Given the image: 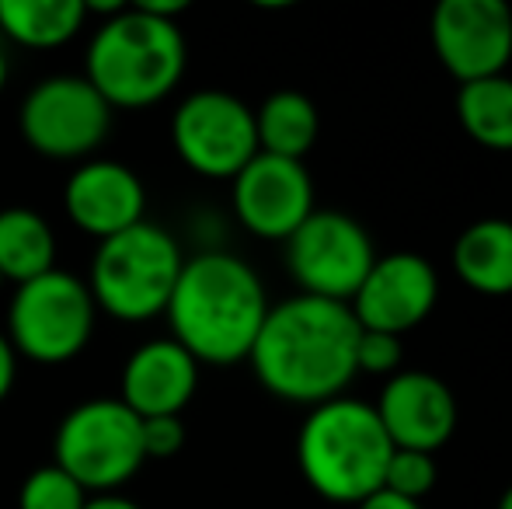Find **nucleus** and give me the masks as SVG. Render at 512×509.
<instances>
[{"instance_id":"obj_31","label":"nucleus","mask_w":512,"mask_h":509,"mask_svg":"<svg viewBox=\"0 0 512 509\" xmlns=\"http://www.w3.org/2000/svg\"><path fill=\"white\" fill-rule=\"evenodd\" d=\"M0 286H4V276H0Z\"/></svg>"},{"instance_id":"obj_12","label":"nucleus","mask_w":512,"mask_h":509,"mask_svg":"<svg viewBox=\"0 0 512 509\" xmlns=\"http://www.w3.org/2000/svg\"><path fill=\"white\" fill-rule=\"evenodd\" d=\"M230 182L237 220L255 238L286 241L314 213V182L304 161L258 150Z\"/></svg>"},{"instance_id":"obj_24","label":"nucleus","mask_w":512,"mask_h":509,"mask_svg":"<svg viewBox=\"0 0 512 509\" xmlns=\"http://www.w3.org/2000/svg\"><path fill=\"white\" fill-rule=\"evenodd\" d=\"M401 360H405V342L401 335L387 332H366L359 328L356 342V370L359 374H398Z\"/></svg>"},{"instance_id":"obj_23","label":"nucleus","mask_w":512,"mask_h":509,"mask_svg":"<svg viewBox=\"0 0 512 509\" xmlns=\"http://www.w3.org/2000/svg\"><path fill=\"white\" fill-rule=\"evenodd\" d=\"M436 454H422V450H398L394 447L391 461L384 471V489L394 492L411 503H422L432 489H436Z\"/></svg>"},{"instance_id":"obj_17","label":"nucleus","mask_w":512,"mask_h":509,"mask_svg":"<svg viewBox=\"0 0 512 509\" xmlns=\"http://www.w3.org/2000/svg\"><path fill=\"white\" fill-rule=\"evenodd\" d=\"M453 272L485 297L512 293V220H474L453 241Z\"/></svg>"},{"instance_id":"obj_18","label":"nucleus","mask_w":512,"mask_h":509,"mask_svg":"<svg viewBox=\"0 0 512 509\" xmlns=\"http://www.w3.org/2000/svg\"><path fill=\"white\" fill-rule=\"evenodd\" d=\"M56 258V234L42 213L28 206L0 210V276L4 283H28L46 276Z\"/></svg>"},{"instance_id":"obj_25","label":"nucleus","mask_w":512,"mask_h":509,"mask_svg":"<svg viewBox=\"0 0 512 509\" xmlns=\"http://www.w3.org/2000/svg\"><path fill=\"white\" fill-rule=\"evenodd\" d=\"M143 433V457L147 461H168L185 447V422L182 415H154L140 419Z\"/></svg>"},{"instance_id":"obj_1","label":"nucleus","mask_w":512,"mask_h":509,"mask_svg":"<svg viewBox=\"0 0 512 509\" xmlns=\"http://www.w3.org/2000/svg\"><path fill=\"white\" fill-rule=\"evenodd\" d=\"M356 342L359 321L349 304L297 293L269 307L248 363L272 398L314 408L342 398L359 374Z\"/></svg>"},{"instance_id":"obj_27","label":"nucleus","mask_w":512,"mask_h":509,"mask_svg":"<svg viewBox=\"0 0 512 509\" xmlns=\"http://www.w3.org/2000/svg\"><path fill=\"white\" fill-rule=\"evenodd\" d=\"M356 509H422V503H411V499H401V496H394V492L380 489V492H373V496H366Z\"/></svg>"},{"instance_id":"obj_6","label":"nucleus","mask_w":512,"mask_h":509,"mask_svg":"<svg viewBox=\"0 0 512 509\" xmlns=\"http://www.w3.org/2000/svg\"><path fill=\"white\" fill-rule=\"evenodd\" d=\"M95 318L98 307L88 283L67 269H49L46 276L14 286L4 335L18 356L60 367L88 349Z\"/></svg>"},{"instance_id":"obj_5","label":"nucleus","mask_w":512,"mask_h":509,"mask_svg":"<svg viewBox=\"0 0 512 509\" xmlns=\"http://www.w3.org/2000/svg\"><path fill=\"white\" fill-rule=\"evenodd\" d=\"M182 245L161 224L140 220L129 231L98 241L91 258L88 290L102 314L115 321H150L168 311V300L182 276Z\"/></svg>"},{"instance_id":"obj_22","label":"nucleus","mask_w":512,"mask_h":509,"mask_svg":"<svg viewBox=\"0 0 512 509\" xmlns=\"http://www.w3.org/2000/svg\"><path fill=\"white\" fill-rule=\"evenodd\" d=\"M88 492L56 464H42L21 482L18 509H84Z\"/></svg>"},{"instance_id":"obj_2","label":"nucleus","mask_w":512,"mask_h":509,"mask_svg":"<svg viewBox=\"0 0 512 509\" xmlns=\"http://www.w3.org/2000/svg\"><path fill=\"white\" fill-rule=\"evenodd\" d=\"M269 307L262 279L244 258L199 252L185 258L164 318L171 325V339L199 367H234L251 356Z\"/></svg>"},{"instance_id":"obj_13","label":"nucleus","mask_w":512,"mask_h":509,"mask_svg":"<svg viewBox=\"0 0 512 509\" xmlns=\"http://www.w3.org/2000/svg\"><path fill=\"white\" fill-rule=\"evenodd\" d=\"M439 300V276L418 252L377 255L363 286L349 300L352 318L366 332L405 335L432 314Z\"/></svg>"},{"instance_id":"obj_10","label":"nucleus","mask_w":512,"mask_h":509,"mask_svg":"<svg viewBox=\"0 0 512 509\" xmlns=\"http://www.w3.org/2000/svg\"><path fill=\"white\" fill-rule=\"evenodd\" d=\"M171 143L196 175L234 178L258 154L255 109L230 91H196L171 116Z\"/></svg>"},{"instance_id":"obj_20","label":"nucleus","mask_w":512,"mask_h":509,"mask_svg":"<svg viewBox=\"0 0 512 509\" xmlns=\"http://www.w3.org/2000/svg\"><path fill=\"white\" fill-rule=\"evenodd\" d=\"M255 133L262 154L304 161V154L314 147L317 133H321V116H317V105L307 95L286 88L258 105Z\"/></svg>"},{"instance_id":"obj_8","label":"nucleus","mask_w":512,"mask_h":509,"mask_svg":"<svg viewBox=\"0 0 512 509\" xmlns=\"http://www.w3.org/2000/svg\"><path fill=\"white\" fill-rule=\"evenodd\" d=\"M112 105L84 74L42 77L18 109L21 140L49 161H91L112 129Z\"/></svg>"},{"instance_id":"obj_4","label":"nucleus","mask_w":512,"mask_h":509,"mask_svg":"<svg viewBox=\"0 0 512 509\" xmlns=\"http://www.w3.org/2000/svg\"><path fill=\"white\" fill-rule=\"evenodd\" d=\"M391 454L377 408L345 394L310 408L297 436L300 475L328 503L359 506L384 489Z\"/></svg>"},{"instance_id":"obj_29","label":"nucleus","mask_w":512,"mask_h":509,"mask_svg":"<svg viewBox=\"0 0 512 509\" xmlns=\"http://www.w3.org/2000/svg\"><path fill=\"white\" fill-rule=\"evenodd\" d=\"M7 77H11V63H7V56H4V49H0V91H4V84H7Z\"/></svg>"},{"instance_id":"obj_19","label":"nucleus","mask_w":512,"mask_h":509,"mask_svg":"<svg viewBox=\"0 0 512 509\" xmlns=\"http://www.w3.org/2000/svg\"><path fill=\"white\" fill-rule=\"evenodd\" d=\"M84 21V0H0V32L25 49L67 46Z\"/></svg>"},{"instance_id":"obj_28","label":"nucleus","mask_w":512,"mask_h":509,"mask_svg":"<svg viewBox=\"0 0 512 509\" xmlns=\"http://www.w3.org/2000/svg\"><path fill=\"white\" fill-rule=\"evenodd\" d=\"M84 509H143V506H136L133 499L119 496V492H102V496H88Z\"/></svg>"},{"instance_id":"obj_9","label":"nucleus","mask_w":512,"mask_h":509,"mask_svg":"<svg viewBox=\"0 0 512 509\" xmlns=\"http://www.w3.org/2000/svg\"><path fill=\"white\" fill-rule=\"evenodd\" d=\"M286 245V269L300 293L349 304L377 262L373 241L356 217L338 210H314Z\"/></svg>"},{"instance_id":"obj_11","label":"nucleus","mask_w":512,"mask_h":509,"mask_svg":"<svg viewBox=\"0 0 512 509\" xmlns=\"http://www.w3.org/2000/svg\"><path fill=\"white\" fill-rule=\"evenodd\" d=\"M432 49L460 84L506 74L512 7L506 0H443L432 11Z\"/></svg>"},{"instance_id":"obj_3","label":"nucleus","mask_w":512,"mask_h":509,"mask_svg":"<svg viewBox=\"0 0 512 509\" xmlns=\"http://www.w3.org/2000/svg\"><path fill=\"white\" fill-rule=\"evenodd\" d=\"M185 60L189 49L178 21L126 4L98 21L84 56V77L112 109H147L178 88Z\"/></svg>"},{"instance_id":"obj_26","label":"nucleus","mask_w":512,"mask_h":509,"mask_svg":"<svg viewBox=\"0 0 512 509\" xmlns=\"http://www.w3.org/2000/svg\"><path fill=\"white\" fill-rule=\"evenodd\" d=\"M14 377H18V353H14V346L7 342V335L0 332V401L11 394Z\"/></svg>"},{"instance_id":"obj_21","label":"nucleus","mask_w":512,"mask_h":509,"mask_svg":"<svg viewBox=\"0 0 512 509\" xmlns=\"http://www.w3.org/2000/svg\"><path fill=\"white\" fill-rule=\"evenodd\" d=\"M457 119L464 133L478 147L512 150V77H485V81L460 84L457 91Z\"/></svg>"},{"instance_id":"obj_7","label":"nucleus","mask_w":512,"mask_h":509,"mask_svg":"<svg viewBox=\"0 0 512 509\" xmlns=\"http://www.w3.org/2000/svg\"><path fill=\"white\" fill-rule=\"evenodd\" d=\"M140 415L119 398H91L70 408L53 436V464L63 468L88 496L119 492L143 468Z\"/></svg>"},{"instance_id":"obj_16","label":"nucleus","mask_w":512,"mask_h":509,"mask_svg":"<svg viewBox=\"0 0 512 509\" xmlns=\"http://www.w3.org/2000/svg\"><path fill=\"white\" fill-rule=\"evenodd\" d=\"M199 387V363L175 339L143 342L129 353L122 367V405L140 419L182 415Z\"/></svg>"},{"instance_id":"obj_30","label":"nucleus","mask_w":512,"mask_h":509,"mask_svg":"<svg viewBox=\"0 0 512 509\" xmlns=\"http://www.w3.org/2000/svg\"><path fill=\"white\" fill-rule=\"evenodd\" d=\"M499 509H512V485L506 492H502V499H499Z\"/></svg>"},{"instance_id":"obj_14","label":"nucleus","mask_w":512,"mask_h":509,"mask_svg":"<svg viewBox=\"0 0 512 509\" xmlns=\"http://www.w3.org/2000/svg\"><path fill=\"white\" fill-rule=\"evenodd\" d=\"M63 210L81 234L108 241L147 220V189L129 164L91 157L70 171L63 185Z\"/></svg>"},{"instance_id":"obj_15","label":"nucleus","mask_w":512,"mask_h":509,"mask_svg":"<svg viewBox=\"0 0 512 509\" xmlns=\"http://www.w3.org/2000/svg\"><path fill=\"white\" fill-rule=\"evenodd\" d=\"M373 408L398 450L436 454L457 429V398L446 381L425 370H398Z\"/></svg>"}]
</instances>
